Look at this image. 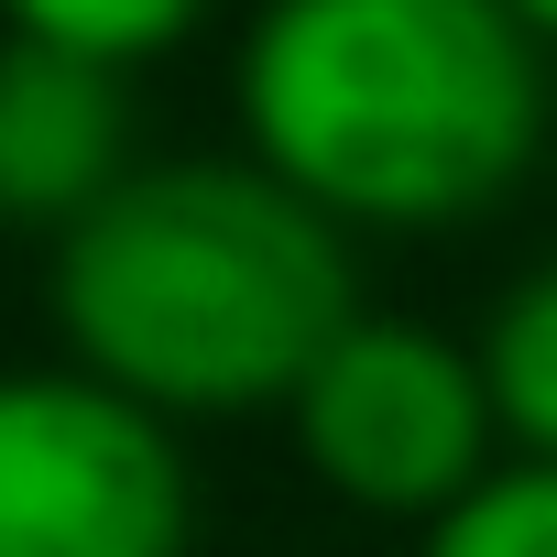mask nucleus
Instances as JSON below:
<instances>
[{
    "mask_svg": "<svg viewBox=\"0 0 557 557\" xmlns=\"http://www.w3.org/2000/svg\"><path fill=\"white\" fill-rule=\"evenodd\" d=\"M240 153L329 230H470L546 143V55L503 0H262L230 55Z\"/></svg>",
    "mask_w": 557,
    "mask_h": 557,
    "instance_id": "obj_1",
    "label": "nucleus"
},
{
    "mask_svg": "<svg viewBox=\"0 0 557 557\" xmlns=\"http://www.w3.org/2000/svg\"><path fill=\"white\" fill-rule=\"evenodd\" d=\"M55 339L164 426L285 416L307 361L361 318L350 230H329L251 153L132 164L77 230H55Z\"/></svg>",
    "mask_w": 557,
    "mask_h": 557,
    "instance_id": "obj_2",
    "label": "nucleus"
},
{
    "mask_svg": "<svg viewBox=\"0 0 557 557\" xmlns=\"http://www.w3.org/2000/svg\"><path fill=\"white\" fill-rule=\"evenodd\" d=\"M285 426H296L307 481L383 524H437L503 459L470 339L426 318H372V307L307 361V383L285 394Z\"/></svg>",
    "mask_w": 557,
    "mask_h": 557,
    "instance_id": "obj_3",
    "label": "nucleus"
},
{
    "mask_svg": "<svg viewBox=\"0 0 557 557\" xmlns=\"http://www.w3.org/2000/svg\"><path fill=\"white\" fill-rule=\"evenodd\" d=\"M186 426L77 361L0 372V557H186Z\"/></svg>",
    "mask_w": 557,
    "mask_h": 557,
    "instance_id": "obj_4",
    "label": "nucleus"
},
{
    "mask_svg": "<svg viewBox=\"0 0 557 557\" xmlns=\"http://www.w3.org/2000/svg\"><path fill=\"white\" fill-rule=\"evenodd\" d=\"M132 175V77L34 34H0V230H77Z\"/></svg>",
    "mask_w": 557,
    "mask_h": 557,
    "instance_id": "obj_5",
    "label": "nucleus"
},
{
    "mask_svg": "<svg viewBox=\"0 0 557 557\" xmlns=\"http://www.w3.org/2000/svg\"><path fill=\"white\" fill-rule=\"evenodd\" d=\"M470 361H481L503 459H557V262H535V273L503 285V307L481 318Z\"/></svg>",
    "mask_w": 557,
    "mask_h": 557,
    "instance_id": "obj_6",
    "label": "nucleus"
},
{
    "mask_svg": "<svg viewBox=\"0 0 557 557\" xmlns=\"http://www.w3.org/2000/svg\"><path fill=\"white\" fill-rule=\"evenodd\" d=\"M416 557H557V459H492L437 524H416Z\"/></svg>",
    "mask_w": 557,
    "mask_h": 557,
    "instance_id": "obj_7",
    "label": "nucleus"
},
{
    "mask_svg": "<svg viewBox=\"0 0 557 557\" xmlns=\"http://www.w3.org/2000/svg\"><path fill=\"white\" fill-rule=\"evenodd\" d=\"M219 0H0V23L34 34V45H66V55H99V66H153L175 55Z\"/></svg>",
    "mask_w": 557,
    "mask_h": 557,
    "instance_id": "obj_8",
    "label": "nucleus"
},
{
    "mask_svg": "<svg viewBox=\"0 0 557 557\" xmlns=\"http://www.w3.org/2000/svg\"><path fill=\"white\" fill-rule=\"evenodd\" d=\"M503 12H513V34H524L535 55H557V0H503Z\"/></svg>",
    "mask_w": 557,
    "mask_h": 557,
    "instance_id": "obj_9",
    "label": "nucleus"
}]
</instances>
